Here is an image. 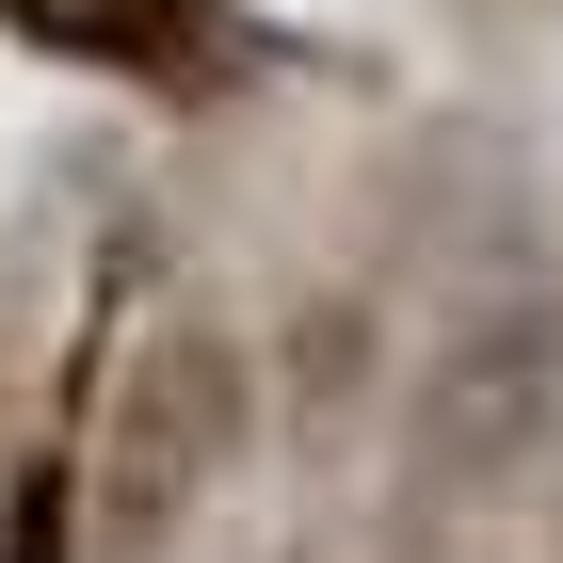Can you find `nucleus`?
<instances>
[{
  "label": "nucleus",
  "mask_w": 563,
  "mask_h": 563,
  "mask_svg": "<svg viewBox=\"0 0 563 563\" xmlns=\"http://www.w3.org/2000/svg\"><path fill=\"white\" fill-rule=\"evenodd\" d=\"M274 467V387H258V306L145 274V306L113 322L81 434V548L97 563H210L225 499Z\"/></svg>",
  "instance_id": "nucleus-1"
},
{
  "label": "nucleus",
  "mask_w": 563,
  "mask_h": 563,
  "mask_svg": "<svg viewBox=\"0 0 563 563\" xmlns=\"http://www.w3.org/2000/svg\"><path fill=\"white\" fill-rule=\"evenodd\" d=\"M387 499L451 531H531L563 499V274H483V290L419 306L402 354V419H387Z\"/></svg>",
  "instance_id": "nucleus-2"
},
{
  "label": "nucleus",
  "mask_w": 563,
  "mask_h": 563,
  "mask_svg": "<svg viewBox=\"0 0 563 563\" xmlns=\"http://www.w3.org/2000/svg\"><path fill=\"white\" fill-rule=\"evenodd\" d=\"M548 177L499 113H402L371 162H354V210H339V258H371L402 306H451L483 274H531L548 258Z\"/></svg>",
  "instance_id": "nucleus-3"
},
{
  "label": "nucleus",
  "mask_w": 563,
  "mask_h": 563,
  "mask_svg": "<svg viewBox=\"0 0 563 563\" xmlns=\"http://www.w3.org/2000/svg\"><path fill=\"white\" fill-rule=\"evenodd\" d=\"M402 354H419V306L371 258H306V274L258 290V387H274V467H290V499H354V483L387 467Z\"/></svg>",
  "instance_id": "nucleus-4"
},
{
  "label": "nucleus",
  "mask_w": 563,
  "mask_h": 563,
  "mask_svg": "<svg viewBox=\"0 0 563 563\" xmlns=\"http://www.w3.org/2000/svg\"><path fill=\"white\" fill-rule=\"evenodd\" d=\"M0 33L48 48V65H81V81L162 97V113H225V97H258L290 65L258 33V0H0Z\"/></svg>",
  "instance_id": "nucleus-5"
},
{
  "label": "nucleus",
  "mask_w": 563,
  "mask_h": 563,
  "mask_svg": "<svg viewBox=\"0 0 563 563\" xmlns=\"http://www.w3.org/2000/svg\"><path fill=\"white\" fill-rule=\"evenodd\" d=\"M65 290H81V274H48V242H33V225H0V467H16V434H33V402H48Z\"/></svg>",
  "instance_id": "nucleus-6"
},
{
  "label": "nucleus",
  "mask_w": 563,
  "mask_h": 563,
  "mask_svg": "<svg viewBox=\"0 0 563 563\" xmlns=\"http://www.w3.org/2000/svg\"><path fill=\"white\" fill-rule=\"evenodd\" d=\"M354 563H531V531H451L387 483H354Z\"/></svg>",
  "instance_id": "nucleus-7"
},
{
  "label": "nucleus",
  "mask_w": 563,
  "mask_h": 563,
  "mask_svg": "<svg viewBox=\"0 0 563 563\" xmlns=\"http://www.w3.org/2000/svg\"><path fill=\"white\" fill-rule=\"evenodd\" d=\"M467 48H499V65H531V48H563V0H434Z\"/></svg>",
  "instance_id": "nucleus-8"
},
{
  "label": "nucleus",
  "mask_w": 563,
  "mask_h": 563,
  "mask_svg": "<svg viewBox=\"0 0 563 563\" xmlns=\"http://www.w3.org/2000/svg\"><path fill=\"white\" fill-rule=\"evenodd\" d=\"M225 563H354V499H306L290 531H258V548H225Z\"/></svg>",
  "instance_id": "nucleus-9"
},
{
  "label": "nucleus",
  "mask_w": 563,
  "mask_h": 563,
  "mask_svg": "<svg viewBox=\"0 0 563 563\" xmlns=\"http://www.w3.org/2000/svg\"><path fill=\"white\" fill-rule=\"evenodd\" d=\"M531 563H563V499H548V531H531Z\"/></svg>",
  "instance_id": "nucleus-10"
},
{
  "label": "nucleus",
  "mask_w": 563,
  "mask_h": 563,
  "mask_svg": "<svg viewBox=\"0 0 563 563\" xmlns=\"http://www.w3.org/2000/svg\"><path fill=\"white\" fill-rule=\"evenodd\" d=\"M548 274H563V225H548Z\"/></svg>",
  "instance_id": "nucleus-11"
}]
</instances>
